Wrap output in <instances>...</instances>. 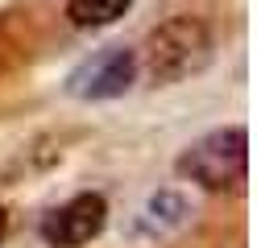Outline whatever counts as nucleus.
<instances>
[{"instance_id": "5", "label": "nucleus", "mask_w": 257, "mask_h": 248, "mask_svg": "<svg viewBox=\"0 0 257 248\" xmlns=\"http://www.w3.org/2000/svg\"><path fill=\"white\" fill-rule=\"evenodd\" d=\"M183 219H187V198L174 194V190H158L150 203L137 211L133 231L137 236H166V231H174Z\"/></svg>"}, {"instance_id": "3", "label": "nucleus", "mask_w": 257, "mask_h": 248, "mask_svg": "<svg viewBox=\"0 0 257 248\" xmlns=\"http://www.w3.org/2000/svg\"><path fill=\"white\" fill-rule=\"evenodd\" d=\"M137 79V54L124 46H108L91 54L67 75V95L75 99H116Z\"/></svg>"}, {"instance_id": "1", "label": "nucleus", "mask_w": 257, "mask_h": 248, "mask_svg": "<svg viewBox=\"0 0 257 248\" xmlns=\"http://www.w3.org/2000/svg\"><path fill=\"white\" fill-rule=\"evenodd\" d=\"M212 58V33L195 17H170L146 38V71L154 83H179Z\"/></svg>"}, {"instance_id": "6", "label": "nucleus", "mask_w": 257, "mask_h": 248, "mask_svg": "<svg viewBox=\"0 0 257 248\" xmlns=\"http://www.w3.org/2000/svg\"><path fill=\"white\" fill-rule=\"evenodd\" d=\"M128 5L133 0H67V17L79 29H104L112 21H120Z\"/></svg>"}, {"instance_id": "7", "label": "nucleus", "mask_w": 257, "mask_h": 248, "mask_svg": "<svg viewBox=\"0 0 257 248\" xmlns=\"http://www.w3.org/2000/svg\"><path fill=\"white\" fill-rule=\"evenodd\" d=\"M5 231H9V215H5V207H0V244H5Z\"/></svg>"}, {"instance_id": "4", "label": "nucleus", "mask_w": 257, "mask_h": 248, "mask_svg": "<svg viewBox=\"0 0 257 248\" xmlns=\"http://www.w3.org/2000/svg\"><path fill=\"white\" fill-rule=\"evenodd\" d=\"M108 219V203L104 194H75L62 207H54L42 219V240L50 248H83L87 240L100 236V227Z\"/></svg>"}, {"instance_id": "2", "label": "nucleus", "mask_w": 257, "mask_h": 248, "mask_svg": "<svg viewBox=\"0 0 257 248\" xmlns=\"http://www.w3.org/2000/svg\"><path fill=\"white\" fill-rule=\"evenodd\" d=\"M245 170H249V132L245 128H216L179 157V174L199 182L203 190H232L245 182Z\"/></svg>"}]
</instances>
